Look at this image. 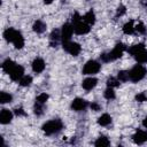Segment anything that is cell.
Returning a JSON list of instances; mask_svg holds the SVG:
<instances>
[{
  "instance_id": "6da1fadb",
  "label": "cell",
  "mask_w": 147,
  "mask_h": 147,
  "mask_svg": "<svg viewBox=\"0 0 147 147\" xmlns=\"http://www.w3.org/2000/svg\"><path fill=\"white\" fill-rule=\"evenodd\" d=\"M126 51L125 45H123L122 42H118L115 45V47L108 52V53H102L100 55V59L102 62H110V61H115L117 59H119L123 55V52Z\"/></svg>"
},
{
  "instance_id": "7a4b0ae2",
  "label": "cell",
  "mask_w": 147,
  "mask_h": 147,
  "mask_svg": "<svg viewBox=\"0 0 147 147\" xmlns=\"http://www.w3.org/2000/svg\"><path fill=\"white\" fill-rule=\"evenodd\" d=\"M42 131L46 136H53V134H56L59 133L62 129H63V123L61 119L59 118H55V119H51L48 122H46L44 125H42Z\"/></svg>"
},
{
  "instance_id": "3957f363",
  "label": "cell",
  "mask_w": 147,
  "mask_h": 147,
  "mask_svg": "<svg viewBox=\"0 0 147 147\" xmlns=\"http://www.w3.org/2000/svg\"><path fill=\"white\" fill-rule=\"evenodd\" d=\"M129 74H130V80L133 82V83H137V82L141 80V79L146 76L147 69H146L142 64H136V65L129 71Z\"/></svg>"
},
{
  "instance_id": "277c9868",
  "label": "cell",
  "mask_w": 147,
  "mask_h": 147,
  "mask_svg": "<svg viewBox=\"0 0 147 147\" xmlns=\"http://www.w3.org/2000/svg\"><path fill=\"white\" fill-rule=\"evenodd\" d=\"M100 69H101V64L98 61L90 60L84 64L82 71H83L84 75H95V74H98L100 71Z\"/></svg>"
},
{
  "instance_id": "5b68a950",
  "label": "cell",
  "mask_w": 147,
  "mask_h": 147,
  "mask_svg": "<svg viewBox=\"0 0 147 147\" xmlns=\"http://www.w3.org/2000/svg\"><path fill=\"white\" fill-rule=\"evenodd\" d=\"M72 26H74V32L76 34H86L91 30V28H90L91 25H88L83 18L72 22Z\"/></svg>"
},
{
  "instance_id": "8992f818",
  "label": "cell",
  "mask_w": 147,
  "mask_h": 147,
  "mask_svg": "<svg viewBox=\"0 0 147 147\" xmlns=\"http://www.w3.org/2000/svg\"><path fill=\"white\" fill-rule=\"evenodd\" d=\"M62 46H63V49L67 53H69L70 55H74V56H77L82 51V47H80V45L78 42L70 41V40L62 42Z\"/></svg>"
},
{
  "instance_id": "52a82bcc",
  "label": "cell",
  "mask_w": 147,
  "mask_h": 147,
  "mask_svg": "<svg viewBox=\"0 0 147 147\" xmlns=\"http://www.w3.org/2000/svg\"><path fill=\"white\" fill-rule=\"evenodd\" d=\"M74 33V26L70 23H64L61 28V38H62V42L64 41H69L71 39V36Z\"/></svg>"
},
{
  "instance_id": "ba28073f",
  "label": "cell",
  "mask_w": 147,
  "mask_h": 147,
  "mask_svg": "<svg viewBox=\"0 0 147 147\" xmlns=\"http://www.w3.org/2000/svg\"><path fill=\"white\" fill-rule=\"evenodd\" d=\"M23 76H24V68L22 65H20V64H16L13 68V70L9 72V77L14 82H20V79Z\"/></svg>"
},
{
  "instance_id": "9c48e42d",
  "label": "cell",
  "mask_w": 147,
  "mask_h": 147,
  "mask_svg": "<svg viewBox=\"0 0 147 147\" xmlns=\"http://www.w3.org/2000/svg\"><path fill=\"white\" fill-rule=\"evenodd\" d=\"M87 107H88V102L82 98H76L71 102V109L75 111H82V110L86 109Z\"/></svg>"
},
{
  "instance_id": "30bf717a",
  "label": "cell",
  "mask_w": 147,
  "mask_h": 147,
  "mask_svg": "<svg viewBox=\"0 0 147 147\" xmlns=\"http://www.w3.org/2000/svg\"><path fill=\"white\" fill-rule=\"evenodd\" d=\"M60 41H62V38H61V30L54 29V30L52 31V33L49 34V46H51V47H56V46H59Z\"/></svg>"
},
{
  "instance_id": "8fae6325",
  "label": "cell",
  "mask_w": 147,
  "mask_h": 147,
  "mask_svg": "<svg viewBox=\"0 0 147 147\" xmlns=\"http://www.w3.org/2000/svg\"><path fill=\"white\" fill-rule=\"evenodd\" d=\"M132 139L136 144L138 145H142L147 141V131L144 130H137L136 133L132 136Z\"/></svg>"
},
{
  "instance_id": "7c38bea8",
  "label": "cell",
  "mask_w": 147,
  "mask_h": 147,
  "mask_svg": "<svg viewBox=\"0 0 147 147\" xmlns=\"http://www.w3.org/2000/svg\"><path fill=\"white\" fill-rule=\"evenodd\" d=\"M31 67H32V70H33L36 74H40V72H42V71L45 70L46 64H45V61H44L41 57H36V59L32 61Z\"/></svg>"
},
{
  "instance_id": "4fadbf2b",
  "label": "cell",
  "mask_w": 147,
  "mask_h": 147,
  "mask_svg": "<svg viewBox=\"0 0 147 147\" xmlns=\"http://www.w3.org/2000/svg\"><path fill=\"white\" fill-rule=\"evenodd\" d=\"M13 116H14V114L9 109L3 108L1 110V113H0V123L1 124H8V123H10L11 119H13Z\"/></svg>"
},
{
  "instance_id": "5bb4252c",
  "label": "cell",
  "mask_w": 147,
  "mask_h": 147,
  "mask_svg": "<svg viewBox=\"0 0 147 147\" xmlns=\"http://www.w3.org/2000/svg\"><path fill=\"white\" fill-rule=\"evenodd\" d=\"M98 84V79L94 78V77H88V78H85L82 83V87L86 91H91L92 88H94Z\"/></svg>"
},
{
  "instance_id": "9a60e30c",
  "label": "cell",
  "mask_w": 147,
  "mask_h": 147,
  "mask_svg": "<svg viewBox=\"0 0 147 147\" xmlns=\"http://www.w3.org/2000/svg\"><path fill=\"white\" fill-rule=\"evenodd\" d=\"M18 32H20V31H17V30H15V29H13V28H8V29H6V30L3 31V38H5L8 42H13Z\"/></svg>"
},
{
  "instance_id": "2e32d148",
  "label": "cell",
  "mask_w": 147,
  "mask_h": 147,
  "mask_svg": "<svg viewBox=\"0 0 147 147\" xmlns=\"http://www.w3.org/2000/svg\"><path fill=\"white\" fill-rule=\"evenodd\" d=\"M46 29H47L46 23H45V22H42V21H40V20L36 21V22L33 23V25H32V30H33L36 33H38V34L44 33V32L46 31Z\"/></svg>"
},
{
  "instance_id": "e0dca14e",
  "label": "cell",
  "mask_w": 147,
  "mask_h": 147,
  "mask_svg": "<svg viewBox=\"0 0 147 147\" xmlns=\"http://www.w3.org/2000/svg\"><path fill=\"white\" fill-rule=\"evenodd\" d=\"M15 65H16V63H15L13 60H10V59H6V60L2 62L1 68H2L3 72H6V74H8V75H9V72L13 70V68H14Z\"/></svg>"
},
{
  "instance_id": "ac0fdd59",
  "label": "cell",
  "mask_w": 147,
  "mask_h": 147,
  "mask_svg": "<svg viewBox=\"0 0 147 147\" xmlns=\"http://www.w3.org/2000/svg\"><path fill=\"white\" fill-rule=\"evenodd\" d=\"M111 123V116L109 114H102L98 118V124L101 126H108Z\"/></svg>"
},
{
  "instance_id": "d6986e66",
  "label": "cell",
  "mask_w": 147,
  "mask_h": 147,
  "mask_svg": "<svg viewBox=\"0 0 147 147\" xmlns=\"http://www.w3.org/2000/svg\"><path fill=\"white\" fill-rule=\"evenodd\" d=\"M94 145H95L96 147H107V146L110 145V141H109L108 137H106V136H100V137L95 140Z\"/></svg>"
},
{
  "instance_id": "ffe728a7",
  "label": "cell",
  "mask_w": 147,
  "mask_h": 147,
  "mask_svg": "<svg viewBox=\"0 0 147 147\" xmlns=\"http://www.w3.org/2000/svg\"><path fill=\"white\" fill-rule=\"evenodd\" d=\"M134 59L137 60L138 63H146L147 62V51H146V48H144L140 52H138L134 55Z\"/></svg>"
},
{
  "instance_id": "44dd1931",
  "label": "cell",
  "mask_w": 147,
  "mask_h": 147,
  "mask_svg": "<svg viewBox=\"0 0 147 147\" xmlns=\"http://www.w3.org/2000/svg\"><path fill=\"white\" fill-rule=\"evenodd\" d=\"M83 20L88 24V25H93L95 23V14L93 10H88L84 16H83Z\"/></svg>"
},
{
  "instance_id": "7402d4cb",
  "label": "cell",
  "mask_w": 147,
  "mask_h": 147,
  "mask_svg": "<svg viewBox=\"0 0 147 147\" xmlns=\"http://www.w3.org/2000/svg\"><path fill=\"white\" fill-rule=\"evenodd\" d=\"M13 44H14V46H15L16 49H21V48H23V46H24V38H23V36H22L21 32L17 33V36H16V38L14 39Z\"/></svg>"
},
{
  "instance_id": "603a6c76",
  "label": "cell",
  "mask_w": 147,
  "mask_h": 147,
  "mask_svg": "<svg viewBox=\"0 0 147 147\" xmlns=\"http://www.w3.org/2000/svg\"><path fill=\"white\" fill-rule=\"evenodd\" d=\"M123 32L125 34H133L136 33L134 32V24H133V21H129L126 22L124 25H123Z\"/></svg>"
},
{
  "instance_id": "cb8c5ba5",
  "label": "cell",
  "mask_w": 147,
  "mask_h": 147,
  "mask_svg": "<svg viewBox=\"0 0 147 147\" xmlns=\"http://www.w3.org/2000/svg\"><path fill=\"white\" fill-rule=\"evenodd\" d=\"M117 78L121 83H125V82L130 80V74L126 70H119L117 74Z\"/></svg>"
},
{
  "instance_id": "d4e9b609",
  "label": "cell",
  "mask_w": 147,
  "mask_h": 147,
  "mask_svg": "<svg viewBox=\"0 0 147 147\" xmlns=\"http://www.w3.org/2000/svg\"><path fill=\"white\" fill-rule=\"evenodd\" d=\"M145 48V45L144 44H137V45H133V46H131L130 48H127V52L132 55V56H134L138 52H140L141 49H144Z\"/></svg>"
},
{
  "instance_id": "484cf974",
  "label": "cell",
  "mask_w": 147,
  "mask_h": 147,
  "mask_svg": "<svg viewBox=\"0 0 147 147\" xmlns=\"http://www.w3.org/2000/svg\"><path fill=\"white\" fill-rule=\"evenodd\" d=\"M11 100H13V95L11 94H9V93H7V92H1L0 93V103H8V102H11Z\"/></svg>"
},
{
  "instance_id": "4316f807",
  "label": "cell",
  "mask_w": 147,
  "mask_h": 147,
  "mask_svg": "<svg viewBox=\"0 0 147 147\" xmlns=\"http://www.w3.org/2000/svg\"><path fill=\"white\" fill-rule=\"evenodd\" d=\"M32 83V77L29 76V75H24L21 79H20V85L23 86V87H26V86H30Z\"/></svg>"
},
{
  "instance_id": "83f0119b",
  "label": "cell",
  "mask_w": 147,
  "mask_h": 147,
  "mask_svg": "<svg viewBox=\"0 0 147 147\" xmlns=\"http://www.w3.org/2000/svg\"><path fill=\"white\" fill-rule=\"evenodd\" d=\"M107 86L108 87H117V86H119L118 78L117 77H113V76L108 77V79H107Z\"/></svg>"
},
{
  "instance_id": "f1b7e54d",
  "label": "cell",
  "mask_w": 147,
  "mask_h": 147,
  "mask_svg": "<svg viewBox=\"0 0 147 147\" xmlns=\"http://www.w3.org/2000/svg\"><path fill=\"white\" fill-rule=\"evenodd\" d=\"M103 96L107 99V100H113L115 99L116 94H115V91L113 90V87H107L103 92Z\"/></svg>"
},
{
  "instance_id": "f546056e",
  "label": "cell",
  "mask_w": 147,
  "mask_h": 147,
  "mask_svg": "<svg viewBox=\"0 0 147 147\" xmlns=\"http://www.w3.org/2000/svg\"><path fill=\"white\" fill-rule=\"evenodd\" d=\"M33 111L37 116H41L45 111V107L42 103H39V102H36L34 103V107H33Z\"/></svg>"
},
{
  "instance_id": "4dcf8cb0",
  "label": "cell",
  "mask_w": 147,
  "mask_h": 147,
  "mask_svg": "<svg viewBox=\"0 0 147 147\" xmlns=\"http://www.w3.org/2000/svg\"><path fill=\"white\" fill-rule=\"evenodd\" d=\"M134 32L138 34H145L146 33V26L142 22H139L137 25H134Z\"/></svg>"
},
{
  "instance_id": "1f68e13d",
  "label": "cell",
  "mask_w": 147,
  "mask_h": 147,
  "mask_svg": "<svg viewBox=\"0 0 147 147\" xmlns=\"http://www.w3.org/2000/svg\"><path fill=\"white\" fill-rule=\"evenodd\" d=\"M48 94H46V93H40L37 98H36V102H39V103H42V105H45L46 103V101L48 100Z\"/></svg>"
},
{
  "instance_id": "d6a6232c",
  "label": "cell",
  "mask_w": 147,
  "mask_h": 147,
  "mask_svg": "<svg viewBox=\"0 0 147 147\" xmlns=\"http://www.w3.org/2000/svg\"><path fill=\"white\" fill-rule=\"evenodd\" d=\"M126 13V7L124 5H119L116 9V17H121Z\"/></svg>"
},
{
  "instance_id": "836d02e7",
  "label": "cell",
  "mask_w": 147,
  "mask_h": 147,
  "mask_svg": "<svg viewBox=\"0 0 147 147\" xmlns=\"http://www.w3.org/2000/svg\"><path fill=\"white\" fill-rule=\"evenodd\" d=\"M136 101H138V102H145V101H147V94L145 92L138 93L136 95Z\"/></svg>"
},
{
  "instance_id": "e575fe53",
  "label": "cell",
  "mask_w": 147,
  "mask_h": 147,
  "mask_svg": "<svg viewBox=\"0 0 147 147\" xmlns=\"http://www.w3.org/2000/svg\"><path fill=\"white\" fill-rule=\"evenodd\" d=\"M14 114H15L16 116H18V117H20V116H26V113H25L24 109L21 108V107H20V108H15V109H14Z\"/></svg>"
},
{
  "instance_id": "d590c367",
  "label": "cell",
  "mask_w": 147,
  "mask_h": 147,
  "mask_svg": "<svg viewBox=\"0 0 147 147\" xmlns=\"http://www.w3.org/2000/svg\"><path fill=\"white\" fill-rule=\"evenodd\" d=\"M90 108H91L93 111H99V110H101V106H100L98 102H92V103L90 105Z\"/></svg>"
},
{
  "instance_id": "8d00e7d4",
  "label": "cell",
  "mask_w": 147,
  "mask_h": 147,
  "mask_svg": "<svg viewBox=\"0 0 147 147\" xmlns=\"http://www.w3.org/2000/svg\"><path fill=\"white\" fill-rule=\"evenodd\" d=\"M141 6L142 7H145V8H147V0H141Z\"/></svg>"
},
{
  "instance_id": "74e56055",
  "label": "cell",
  "mask_w": 147,
  "mask_h": 147,
  "mask_svg": "<svg viewBox=\"0 0 147 147\" xmlns=\"http://www.w3.org/2000/svg\"><path fill=\"white\" fill-rule=\"evenodd\" d=\"M142 125H144V126L147 129V116L144 118V121H142Z\"/></svg>"
},
{
  "instance_id": "f35d334b",
  "label": "cell",
  "mask_w": 147,
  "mask_h": 147,
  "mask_svg": "<svg viewBox=\"0 0 147 147\" xmlns=\"http://www.w3.org/2000/svg\"><path fill=\"white\" fill-rule=\"evenodd\" d=\"M53 2V0H44V3L45 5H51Z\"/></svg>"
}]
</instances>
